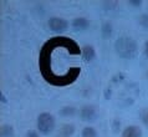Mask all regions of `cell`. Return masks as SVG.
Masks as SVG:
<instances>
[{
  "mask_svg": "<svg viewBox=\"0 0 148 137\" xmlns=\"http://www.w3.org/2000/svg\"><path fill=\"white\" fill-rule=\"evenodd\" d=\"M114 49L117 54L123 59H134L138 52L137 43L131 37H118L114 43Z\"/></svg>",
  "mask_w": 148,
  "mask_h": 137,
  "instance_id": "obj_1",
  "label": "cell"
},
{
  "mask_svg": "<svg viewBox=\"0 0 148 137\" xmlns=\"http://www.w3.org/2000/svg\"><path fill=\"white\" fill-rule=\"evenodd\" d=\"M55 128V117L50 112H41L38 116V130L44 135H47Z\"/></svg>",
  "mask_w": 148,
  "mask_h": 137,
  "instance_id": "obj_2",
  "label": "cell"
},
{
  "mask_svg": "<svg viewBox=\"0 0 148 137\" xmlns=\"http://www.w3.org/2000/svg\"><path fill=\"white\" fill-rule=\"evenodd\" d=\"M47 24H49L50 30L54 32H57V34H62L69 28V23L62 18H51V19H49Z\"/></svg>",
  "mask_w": 148,
  "mask_h": 137,
  "instance_id": "obj_3",
  "label": "cell"
},
{
  "mask_svg": "<svg viewBox=\"0 0 148 137\" xmlns=\"http://www.w3.org/2000/svg\"><path fill=\"white\" fill-rule=\"evenodd\" d=\"M97 116H98L97 109L92 105H85L84 107H81V110H80V117L82 121L92 122L97 118Z\"/></svg>",
  "mask_w": 148,
  "mask_h": 137,
  "instance_id": "obj_4",
  "label": "cell"
},
{
  "mask_svg": "<svg viewBox=\"0 0 148 137\" xmlns=\"http://www.w3.org/2000/svg\"><path fill=\"white\" fill-rule=\"evenodd\" d=\"M75 134V126L72 123H64L57 132V137H72Z\"/></svg>",
  "mask_w": 148,
  "mask_h": 137,
  "instance_id": "obj_5",
  "label": "cell"
},
{
  "mask_svg": "<svg viewBox=\"0 0 148 137\" xmlns=\"http://www.w3.org/2000/svg\"><path fill=\"white\" fill-rule=\"evenodd\" d=\"M122 137H142V130L138 126H128L123 130Z\"/></svg>",
  "mask_w": 148,
  "mask_h": 137,
  "instance_id": "obj_6",
  "label": "cell"
},
{
  "mask_svg": "<svg viewBox=\"0 0 148 137\" xmlns=\"http://www.w3.org/2000/svg\"><path fill=\"white\" fill-rule=\"evenodd\" d=\"M88 26H90V21L85 18H76L72 21V28L76 31H84L86 29H88Z\"/></svg>",
  "mask_w": 148,
  "mask_h": 137,
  "instance_id": "obj_7",
  "label": "cell"
},
{
  "mask_svg": "<svg viewBox=\"0 0 148 137\" xmlns=\"http://www.w3.org/2000/svg\"><path fill=\"white\" fill-rule=\"evenodd\" d=\"M95 56H96V51L91 45H86L82 48V57L86 62H91L95 59Z\"/></svg>",
  "mask_w": 148,
  "mask_h": 137,
  "instance_id": "obj_8",
  "label": "cell"
},
{
  "mask_svg": "<svg viewBox=\"0 0 148 137\" xmlns=\"http://www.w3.org/2000/svg\"><path fill=\"white\" fill-rule=\"evenodd\" d=\"M101 32H102V36H103L105 39H108V37H111V35H112V32H113L112 24L108 23V21H106L103 25H102Z\"/></svg>",
  "mask_w": 148,
  "mask_h": 137,
  "instance_id": "obj_9",
  "label": "cell"
},
{
  "mask_svg": "<svg viewBox=\"0 0 148 137\" xmlns=\"http://www.w3.org/2000/svg\"><path fill=\"white\" fill-rule=\"evenodd\" d=\"M0 135H1V137H13L14 128L10 125H3L1 128H0Z\"/></svg>",
  "mask_w": 148,
  "mask_h": 137,
  "instance_id": "obj_10",
  "label": "cell"
},
{
  "mask_svg": "<svg viewBox=\"0 0 148 137\" xmlns=\"http://www.w3.org/2000/svg\"><path fill=\"white\" fill-rule=\"evenodd\" d=\"M76 114V109L72 106H65L60 110V115L64 116V117H70V116H73Z\"/></svg>",
  "mask_w": 148,
  "mask_h": 137,
  "instance_id": "obj_11",
  "label": "cell"
},
{
  "mask_svg": "<svg viewBox=\"0 0 148 137\" xmlns=\"http://www.w3.org/2000/svg\"><path fill=\"white\" fill-rule=\"evenodd\" d=\"M82 137H98V135L93 127H85L82 130Z\"/></svg>",
  "mask_w": 148,
  "mask_h": 137,
  "instance_id": "obj_12",
  "label": "cell"
},
{
  "mask_svg": "<svg viewBox=\"0 0 148 137\" xmlns=\"http://www.w3.org/2000/svg\"><path fill=\"white\" fill-rule=\"evenodd\" d=\"M141 120H142V122L146 125V126L148 127V109H145V110H142L141 111Z\"/></svg>",
  "mask_w": 148,
  "mask_h": 137,
  "instance_id": "obj_13",
  "label": "cell"
},
{
  "mask_svg": "<svg viewBox=\"0 0 148 137\" xmlns=\"http://www.w3.org/2000/svg\"><path fill=\"white\" fill-rule=\"evenodd\" d=\"M139 24H141V26L148 29V15L147 14H143L141 18H139Z\"/></svg>",
  "mask_w": 148,
  "mask_h": 137,
  "instance_id": "obj_14",
  "label": "cell"
},
{
  "mask_svg": "<svg viewBox=\"0 0 148 137\" xmlns=\"http://www.w3.org/2000/svg\"><path fill=\"white\" fill-rule=\"evenodd\" d=\"M128 4L130 5H133V6H141L142 5V0H130Z\"/></svg>",
  "mask_w": 148,
  "mask_h": 137,
  "instance_id": "obj_15",
  "label": "cell"
},
{
  "mask_svg": "<svg viewBox=\"0 0 148 137\" xmlns=\"http://www.w3.org/2000/svg\"><path fill=\"white\" fill-rule=\"evenodd\" d=\"M27 137H40L38 135V132L34 131V130H30V131H27Z\"/></svg>",
  "mask_w": 148,
  "mask_h": 137,
  "instance_id": "obj_16",
  "label": "cell"
},
{
  "mask_svg": "<svg viewBox=\"0 0 148 137\" xmlns=\"http://www.w3.org/2000/svg\"><path fill=\"white\" fill-rule=\"evenodd\" d=\"M0 101H1L3 103H8V98L5 97V95L4 94H0Z\"/></svg>",
  "mask_w": 148,
  "mask_h": 137,
  "instance_id": "obj_17",
  "label": "cell"
},
{
  "mask_svg": "<svg viewBox=\"0 0 148 137\" xmlns=\"http://www.w3.org/2000/svg\"><path fill=\"white\" fill-rule=\"evenodd\" d=\"M145 54H146V56L148 57V41H146V44H145Z\"/></svg>",
  "mask_w": 148,
  "mask_h": 137,
  "instance_id": "obj_18",
  "label": "cell"
},
{
  "mask_svg": "<svg viewBox=\"0 0 148 137\" xmlns=\"http://www.w3.org/2000/svg\"><path fill=\"white\" fill-rule=\"evenodd\" d=\"M147 75H148V72H147Z\"/></svg>",
  "mask_w": 148,
  "mask_h": 137,
  "instance_id": "obj_19",
  "label": "cell"
}]
</instances>
